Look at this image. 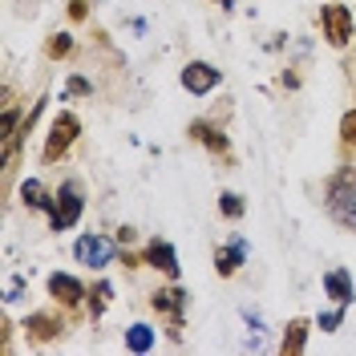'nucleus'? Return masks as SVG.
<instances>
[{"mask_svg": "<svg viewBox=\"0 0 356 356\" xmlns=\"http://www.w3.org/2000/svg\"><path fill=\"white\" fill-rule=\"evenodd\" d=\"M21 118L24 113L17 110V106H4V113H0V142H8L13 134L21 130Z\"/></svg>", "mask_w": 356, "mask_h": 356, "instance_id": "19", "label": "nucleus"}, {"mask_svg": "<svg viewBox=\"0 0 356 356\" xmlns=\"http://www.w3.org/2000/svg\"><path fill=\"white\" fill-rule=\"evenodd\" d=\"M110 300H113V288L106 284V280H97V284L89 288V296H86V304H89V316H93V320H102V312L110 308Z\"/></svg>", "mask_w": 356, "mask_h": 356, "instance_id": "17", "label": "nucleus"}, {"mask_svg": "<svg viewBox=\"0 0 356 356\" xmlns=\"http://www.w3.org/2000/svg\"><path fill=\"white\" fill-rule=\"evenodd\" d=\"M77 134H81V118L69 113V110H61L53 122H49V134H44V146H41V162L44 166H57V162L73 150Z\"/></svg>", "mask_w": 356, "mask_h": 356, "instance_id": "2", "label": "nucleus"}, {"mask_svg": "<svg viewBox=\"0 0 356 356\" xmlns=\"http://www.w3.org/2000/svg\"><path fill=\"white\" fill-rule=\"evenodd\" d=\"M69 53H73V37H69V33H53V37L44 41V57H49V61H65Z\"/></svg>", "mask_w": 356, "mask_h": 356, "instance_id": "18", "label": "nucleus"}, {"mask_svg": "<svg viewBox=\"0 0 356 356\" xmlns=\"http://www.w3.org/2000/svg\"><path fill=\"white\" fill-rule=\"evenodd\" d=\"M81 211H86L81 182H65V186L53 195V202H49V227H53V231H69V227H77Z\"/></svg>", "mask_w": 356, "mask_h": 356, "instance_id": "3", "label": "nucleus"}, {"mask_svg": "<svg viewBox=\"0 0 356 356\" xmlns=\"http://www.w3.org/2000/svg\"><path fill=\"white\" fill-rule=\"evenodd\" d=\"M308 332H312V320H304V316L288 320L284 340H280V353H284V356H300L304 348H308Z\"/></svg>", "mask_w": 356, "mask_h": 356, "instance_id": "12", "label": "nucleus"}, {"mask_svg": "<svg viewBox=\"0 0 356 356\" xmlns=\"http://www.w3.org/2000/svg\"><path fill=\"white\" fill-rule=\"evenodd\" d=\"M13 328H17V324H13V320H4V332H0V348H8V344H13Z\"/></svg>", "mask_w": 356, "mask_h": 356, "instance_id": "26", "label": "nucleus"}, {"mask_svg": "<svg viewBox=\"0 0 356 356\" xmlns=\"http://www.w3.org/2000/svg\"><path fill=\"white\" fill-rule=\"evenodd\" d=\"M150 308H154L158 316H166V320H170L166 336H170V340H182V312H186V291L178 288V284H170V288H158L154 296H150Z\"/></svg>", "mask_w": 356, "mask_h": 356, "instance_id": "5", "label": "nucleus"}, {"mask_svg": "<svg viewBox=\"0 0 356 356\" xmlns=\"http://www.w3.org/2000/svg\"><path fill=\"white\" fill-rule=\"evenodd\" d=\"M222 73L211 61H191V65L182 69V89L186 93H195V97H207L211 89H219Z\"/></svg>", "mask_w": 356, "mask_h": 356, "instance_id": "9", "label": "nucleus"}, {"mask_svg": "<svg viewBox=\"0 0 356 356\" xmlns=\"http://www.w3.org/2000/svg\"><path fill=\"white\" fill-rule=\"evenodd\" d=\"M154 328H150V324H130V328H126V348H130V353H150V348H154Z\"/></svg>", "mask_w": 356, "mask_h": 356, "instance_id": "15", "label": "nucleus"}, {"mask_svg": "<svg viewBox=\"0 0 356 356\" xmlns=\"http://www.w3.org/2000/svg\"><path fill=\"white\" fill-rule=\"evenodd\" d=\"M113 239H118L122 247H130L134 239H138V231H134V227H118V235H113Z\"/></svg>", "mask_w": 356, "mask_h": 356, "instance_id": "25", "label": "nucleus"}, {"mask_svg": "<svg viewBox=\"0 0 356 356\" xmlns=\"http://www.w3.org/2000/svg\"><path fill=\"white\" fill-rule=\"evenodd\" d=\"M320 29H324V41L332 49H348L356 37V21H353V8L348 4H324L320 8Z\"/></svg>", "mask_w": 356, "mask_h": 356, "instance_id": "4", "label": "nucleus"}, {"mask_svg": "<svg viewBox=\"0 0 356 356\" xmlns=\"http://www.w3.org/2000/svg\"><path fill=\"white\" fill-rule=\"evenodd\" d=\"M340 320H344V312H340V308L324 312V316H320V328H324V332H336V328H340Z\"/></svg>", "mask_w": 356, "mask_h": 356, "instance_id": "23", "label": "nucleus"}, {"mask_svg": "<svg viewBox=\"0 0 356 356\" xmlns=\"http://www.w3.org/2000/svg\"><path fill=\"white\" fill-rule=\"evenodd\" d=\"M21 328H24V336H29L33 344H53L57 336L65 332V320H61V316H53V312H33Z\"/></svg>", "mask_w": 356, "mask_h": 356, "instance_id": "10", "label": "nucleus"}, {"mask_svg": "<svg viewBox=\"0 0 356 356\" xmlns=\"http://www.w3.org/2000/svg\"><path fill=\"white\" fill-rule=\"evenodd\" d=\"M89 17V0H69V21H86Z\"/></svg>", "mask_w": 356, "mask_h": 356, "instance_id": "24", "label": "nucleus"}, {"mask_svg": "<svg viewBox=\"0 0 356 356\" xmlns=\"http://www.w3.org/2000/svg\"><path fill=\"white\" fill-rule=\"evenodd\" d=\"M146 267H158L166 280H178V271H182V267H178V251L166 243V239H150V243H146Z\"/></svg>", "mask_w": 356, "mask_h": 356, "instance_id": "11", "label": "nucleus"}, {"mask_svg": "<svg viewBox=\"0 0 356 356\" xmlns=\"http://www.w3.org/2000/svg\"><path fill=\"white\" fill-rule=\"evenodd\" d=\"M239 264H243V239H231L227 247L215 251V271H219V275H235Z\"/></svg>", "mask_w": 356, "mask_h": 356, "instance_id": "14", "label": "nucleus"}, {"mask_svg": "<svg viewBox=\"0 0 356 356\" xmlns=\"http://www.w3.org/2000/svg\"><path fill=\"white\" fill-rule=\"evenodd\" d=\"M73 255H77V264L86 267H106L118 259V239H106V235H81L77 243H73Z\"/></svg>", "mask_w": 356, "mask_h": 356, "instance_id": "7", "label": "nucleus"}, {"mask_svg": "<svg viewBox=\"0 0 356 356\" xmlns=\"http://www.w3.org/2000/svg\"><path fill=\"white\" fill-rule=\"evenodd\" d=\"M219 211L227 215V219H243V195L222 191V195H219Z\"/></svg>", "mask_w": 356, "mask_h": 356, "instance_id": "20", "label": "nucleus"}, {"mask_svg": "<svg viewBox=\"0 0 356 356\" xmlns=\"http://www.w3.org/2000/svg\"><path fill=\"white\" fill-rule=\"evenodd\" d=\"M69 93H73V97H89V93H93V86H89L86 77H69Z\"/></svg>", "mask_w": 356, "mask_h": 356, "instance_id": "22", "label": "nucleus"}, {"mask_svg": "<svg viewBox=\"0 0 356 356\" xmlns=\"http://www.w3.org/2000/svg\"><path fill=\"white\" fill-rule=\"evenodd\" d=\"M21 202L29 207V211H49V191H44V182H37V178H29L21 186Z\"/></svg>", "mask_w": 356, "mask_h": 356, "instance_id": "16", "label": "nucleus"}, {"mask_svg": "<svg viewBox=\"0 0 356 356\" xmlns=\"http://www.w3.org/2000/svg\"><path fill=\"white\" fill-rule=\"evenodd\" d=\"M340 142L344 146H356V110H348L340 118Z\"/></svg>", "mask_w": 356, "mask_h": 356, "instance_id": "21", "label": "nucleus"}, {"mask_svg": "<svg viewBox=\"0 0 356 356\" xmlns=\"http://www.w3.org/2000/svg\"><path fill=\"white\" fill-rule=\"evenodd\" d=\"M186 134H191V142H199V146H207L215 158H222L227 166L235 162V154H231V142H227V134L219 130V126H211V122H191L186 126Z\"/></svg>", "mask_w": 356, "mask_h": 356, "instance_id": "8", "label": "nucleus"}, {"mask_svg": "<svg viewBox=\"0 0 356 356\" xmlns=\"http://www.w3.org/2000/svg\"><path fill=\"white\" fill-rule=\"evenodd\" d=\"M222 4H227V0H222Z\"/></svg>", "mask_w": 356, "mask_h": 356, "instance_id": "28", "label": "nucleus"}, {"mask_svg": "<svg viewBox=\"0 0 356 356\" xmlns=\"http://www.w3.org/2000/svg\"><path fill=\"white\" fill-rule=\"evenodd\" d=\"M21 291H24V284H21V280H8V296H4V300H17Z\"/></svg>", "mask_w": 356, "mask_h": 356, "instance_id": "27", "label": "nucleus"}, {"mask_svg": "<svg viewBox=\"0 0 356 356\" xmlns=\"http://www.w3.org/2000/svg\"><path fill=\"white\" fill-rule=\"evenodd\" d=\"M324 207L340 227L356 231V170L353 166H340L328 178V191H324Z\"/></svg>", "mask_w": 356, "mask_h": 356, "instance_id": "1", "label": "nucleus"}, {"mask_svg": "<svg viewBox=\"0 0 356 356\" xmlns=\"http://www.w3.org/2000/svg\"><path fill=\"white\" fill-rule=\"evenodd\" d=\"M324 291L332 296V304H336V308H348V304H353V300H356L353 275H348V271H340V267H336V271H328V275H324Z\"/></svg>", "mask_w": 356, "mask_h": 356, "instance_id": "13", "label": "nucleus"}, {"mask_svg": "<svg viewBox=\"0 0 356 356\" xmlns=\"http://www.w3.org/2000/svg\"><path fill=\"white\" fill-rule=\"evenodd\" d=\"M86 296H89V288L77 275H69V271H53V275H49V300L61 304L65 312H77L86 304Z\"/></svg>", "mask_w": 356, "mask_h": 356, "instance_id": "6", "label": "nucleus"}]
</instances>
